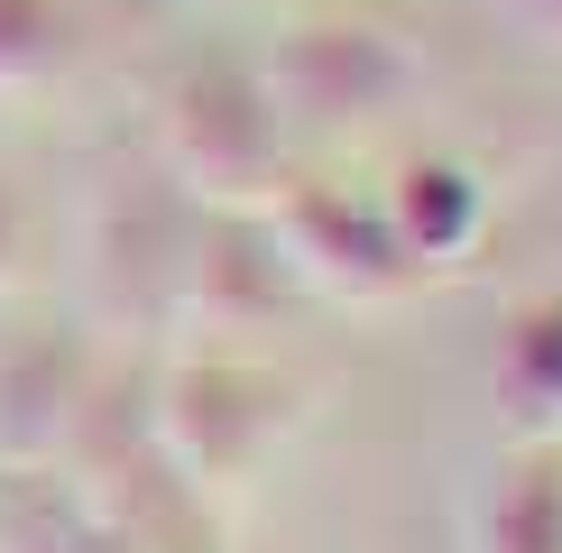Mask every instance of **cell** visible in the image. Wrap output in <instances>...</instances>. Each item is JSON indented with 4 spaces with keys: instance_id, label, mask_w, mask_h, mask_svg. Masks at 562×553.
<instances>
[{
    "instance_id": "obj_8",
    "label": "cell",
    "mask_w": 562,
    "mask_h": 553,
    "mask_svg": "<svg viewBox=\"0 0 562 553\" xmlns=\"http://www.w3.org/2000/svg\"><path fill=\"white\" fill-rule=\"evenodd\" d=\"M19 230H29V222H19V194L0 184V286L19 276Z\"/></svg>"
},
{
    "instance_id": "obj_1",
    "label": "cell",
    "mask_w": 562,
    "mask_h": 553,
    "mask_svg": "<svg viewBox=\"0 0 562 553\" xmlns=\"http://www.w3.org/2000/svg\"><path fill=\"white\" fill-rule=\"evenodd\" d=\"M167 176L203 203H249L277 176V102L249 65L203 56L167 92Z\"/></svg>"
},
{
    "instance_id": "obj_4",
    "label": "cell",
    "mask_w": 562,
    "mask_h": 553,
    "mask_svg": "<svg viewBox=\"0 0 562 553\" xmlns=\"http://www.w3.org/2000/svg\"><path fill=\"white\" fill-rule=\"evenodd\" d=\"M277 121H360V111H379L396 83H406V56L379 37V29H295L277 37V56L259 65Z\"/></svg>"
},
{
    "instance_id": "obj_3",
    "label": "cell",
    "mask_w": 562,
    "mask_h": 553,
    "mask_svg": "<svg viewBox=\"0 0 562 553\" xmlns=\"http://www.w3.org/2000/svg\"><path fill=\"white\" fill-rule=\"evenodd\" d=\"M268 240L277 259L314 286H341V295H387L406 286V240L379 203L341 194V184H286L268 203Z\"/></svg>"
},
{
    "instance_id": "obj_6",
    "label": "cell",
    "mask_w": 562,
    "mask_h": 553,
    "mask_svg": "<svg viewBox=\"0 0 562 553\" xmlns=\"http://www.w3.org/2000/svg\"><path fill=\"white\" fill-rule=\"evenodd\" d=\"M75 56V0H0V92H37Z\"/></svg>"
},
{
    "instance_id": "obj_2",
    "label": "cell",
    "mask_w": 562,
    "mask_h": 553,
    "mask_svg": "<svg viewBox=\"0 0 562 553\" xmlns=\"http://www.w3.org/2000/svg\"><path fill=\"white\" fill-rule=\"evenodd\" d=\"M286 415V387L249 360H184L157 387V452L176 461L194 489H231L259 461V443Z\"/></svg>"
},
{
    "instance_id": "obj_5",
    "label": "cell",
    "mask_w": 562,
    "mask_h": 553,
    "mask_svg": "<svg viewBox=\"0 0 562 553\" xmlns=\"http://www.w3.org/2000/svg\"><path fill=\"white\" fill-rule=\"evenodd\" d=\"M83 406H92L83 341L37 332V341H10V351H0V461H10V471L46 461L65 433L83 425Z\"/></svg>"
},
{
    "instance_id": "obj_7",
    "label": "cell",
    "mask_w": 562,
    "mask_h": 553,
    "mask_svg": "<svg viewBox=\"0 0 562 553\" xmlns=\"http://www.w3.org/2000/svg\"><path fill=\"white\" fill-rule=\"evenodd\" d=\"M461 213H480V194H471V176L461 167H415L406 184H396V240H406V259H434V249H452V230Z\"/></svg>"
}]
</instances>
